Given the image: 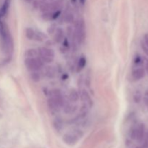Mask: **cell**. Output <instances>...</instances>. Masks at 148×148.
I'll use <instances>...</instances> for the list:
<instances>
[{
    "mask_svg": "<svg viewBox=\"0 0 148 148\" xmlns=\"http://www.w3.org/2000/svg\"><path fill=\"white\" fill-rule=\"evenodd\" d=\"M75 36L79 43H83L85 38V25L82 20L77 21L75 24Z\"/></svg>",
    "mask_w": 148,
    "mask_h": 148,
    "instance_id": "obj_3",
    "label": "cell"
},
{
    "mask_svg": "<svg viewBox=\"0 0 148 148\" xmlns=\"http://www.w3.org/2000/svg\"><path fill=\"white\" fill-rule=\"evenodd\" d=\"M145 73L146 72L144 68L139 67L133 70L132 73V77L134 81H138L144 77Z\"/></svg>",
    "mask_w": 148,
    "mask_h": 148,
    "instance_id": "obj_7",
    "label": "cell"
},
{
    "mask_svg": "<svg viewBox=\"0 0 148 148\" xmlns=\"http://www.w3.org/2000/svg\"><path fill=\"white\" fill-rule=\"evenodd\" d=\"M64 36V32L61 28H57L56 30V34L54 36V40L56 43H60L62 40Z\"/></svg>",
    "mask_w": 148,
    "mask_h": 148,
    "instance_id": "obj_10",
    "label": "cell"
},
{
    "mask_svg": "<svg viewBox=\"0 0 148 148\" xmlns=\"http://www.w3.org/2000/svg\"><path fill=\"white\" fill-rule=\"evenodd\" d=\"M77 1V0H72V2H75V1Z\"/></svg>",
    "mask_w": 148,
    "mask_h": 148,
    "instance_id": "obj_29",
    "label": "cell"
},
{
    "mask_svg": "<svg viewBox=\"0 0 148 148\" xmlns=\"http://www.w3.org/2000/svg\"><path fill=\"white\" fill-rule=\"evenodd\" d=\"M143 62V60H142V58L140 56H137L134 59V64H140Z\"/></svg>",
    "mask_w": 148,
    "mask_h": 148,
    "instance_id": "obj_21",
    "label": "cell"
},
{
    "mask_svg": "<svg viewBox=\"0 0 148 148\" xmlns=\"http://www.w3.org/2000/svg\"><path fill=\"white\" fill-rule=\"evenodd\" d=\"M85 1H86V0H79V1H80V3L82 4H84L85 3Z\"/></svg>",
    "mask_w": 148,
    "mask_h": 148,
    "instance_id": "obj_27",
    "label": "cell"
},
{
    "mask_svg": "<svg viewBox=\"0 0 148 148\" xmlns=\"http://www.w3.org/2000/svg\"><path fill=\"white\" fill-rule=\"evenodd\" d=\"M10 0H4V4H3V5L0 8V17H4L7 14V11L9 10V7H10Z\"/></svg>",
    "mask_w": 148,
    "mask_h": 148,
    "instance_id": "obj_8",
    "label": "cell"
},
{
    "mask_svg": "<svg viewBox=\"0 0 148 148\" xmlns=\"http://www.w3.org/2000/svg\"><path fill=\"white\" fill-rule=\"evenodd\" d=\"M134 101L136 103H139L142 100V95H141V92H136L135 94L134 95Z\"/></svg>",
    "mask_w": 148,
    "mask_h": 148,
    "instance_id": "obj_16",
    "label": "cell"
},
{
    "mask_svg": "<svg viewBox=\"0 0 148 148\" xmlns=\"http://www.w3.org/2000/svg\"><path fill=\"white\" fill-rule=\"evenodd\" d=\"M36 33V32H35L33 29L30 28V27L26 29V37H27L29 40H34Z\"/></svg>",
    "mask_w": 148,
    "mask_h": 148,
    "instance_id": "obj_12",
    "label": "cell"
},
{
    "mask_svg": "<svg viewBox=\"0 0 148 148\" xmlns=\"http://www.w3.org/2000/svg\"><path fill=\"white\" fill-rule=\"evenodd\" d=\"M48 104H49V106L50 108V109L52 110V111H57L59 107H60L59 104L58 103V102L56 101V99L53 97H52L51 98H50L49 100Z\"/></svg>",
    "mask_w": 148,
    "mask_h": 148,
    "instance_id": "obj_9",
    "label": "cell"
},
{
    "mask_svg": "<svg viewBox=\"0 0 148 148\" xmlns=\"http://www.w3.org/2000/svg\"><path fill=\"white\" fill-rule=\"evenodd\" d=\"M145 96L147 97V98H148V89L146 90L145 92Z\"/></svg>",
    "mask_w": 148,
    "mask_h": 148,
    "instance_id": "obj_26",
    "label": "cell"
},
{
    "mask_svg": "<svg viewBox=\"0 0 148 148\" xmlns=\"http://www.w3.org/2000/svg\"><path fill=\"white\" fill-rule=\"evenodd\" d=\"M1 17H0V36H1V38L3 41L4 48L9 51L10 49H11L12 46V39L10 38V35L9 33L8 30L6 27L5 25L1 21Z\"/></svg>",
    "mask_w": 148,
    "mask_h": 148,
    "instance_id": "obj_1",
    "label": "cell"
},
{
    "mask_svg": "<svg viewBox=\"0 0 148 148\" xmlns=\"http://www.w3.org/2000/svg\"><path fill=\"white\" fill-rule=\"evenodd\" d=\"M38 54L40 56V59L43 62L50 63L54 59V51L49 48H40L38 50Z\"/></svg>",
    "mask_w": 148,
    "mask_h": 148,
    "instance_id": "obj_4",
    "label": "cell"
},
{
    "mask_svg": "<svg viewBox=\"0 0 148 148\" xmlns=\"http://www.w3.org/2000/svg\"><path fill=\"white\" fill-rule=\"evenodd\" d=\"M137 148H148V130L146 131L143 143L141 146L137 147Z\"/></svg>",
    "mask_w": 148,
    "mask_h": 148,
    "instance_id": "obj_14",
    "label": "cell"
},
{
    "mask_svg": "<svg viewBox=\"0 0 148 148\" xmlns=\"http://www.w3.org/2000/svg\"><path fill=\"white\" fill-rule=\"evenodd\" d=\"M54 69H53V67L49 66V67H48L47 69H46V75H47L49 77H53L54 76Z\"/></svg>",
    "mask_w": 148,
    "mask_h": 148,
    "instance_id": "obj_17",
    "label": "cell"
},
{
    "mask_svg": "<svg viewBox=\"0 0 148 148\" xmlns=\"http://www.w3.org/2000/svg\"><path fill=\"white\" fill-rule=\"evenodd\" d=\"M69 98L73 102H75V101H77L78 98H79V96H78V93L77 92L76 90L71 91L70 94H69Z\"/></svg>",
    "mask_w": 148,
    "mask_h": 148,
    "instance_id": "obj_13",
    "label": "cell"
},
{
    "mask_svg": "<svg viewBox=\"0 0 148 148\" xmlns=\"http://www.w3.org/2000/svg\"><path fill=\"white\" fill-rule=\"evenodd\" d=\"M144 43L148 46V33H146L144 36Z\"/></svg>",
    "mask_w": 148,
    "mask_h": 148,
    "instance_id": "obj_24",
    "label": "cell"
},
{
    "mask_svg": "<svg viewBox=\"0 0 148 148\" xmlns=\"http://www.w3.org/2000/svg\"><path fill=\"white\" fill-rule=\"evenodd\" d=\"M82 134L79 132H73L66 133L63 137V140L65 143L69 145H72L77 143L78 140L80 139Z\"/></svg>",
    "mask_w": 148,
    "mask_h": 148,
    "instance_id": "obj_5",
    "label": "cell"
},
{
    "mask_svg": "<svg viewBox=\"0 0 148 148\" xmlns=\"http://www.w3.org/2000/svg\"><path fill=\"white\" fill-rule=\"evenodd\" d=\"M143 102H144L145 105L148 108V98L147 97L144 96V98H143Z\"/></svg>",
    "mask_w": 148,
    "mask_h": 148,
    "instance_id": "obj_25",
    "label": "cell"
},
{
    "mask_svg": "<svg viewBox=\"0 0 148 148\" xmlns=\"http://www.w3.org/2000/svg\"><path fill=\"white\" fill-rule=\"evenodd\" d=\"M31 78L34 82H38L40 80V75L38 72H33V73L31 74Z\"/></svg>",
    "mask_w": 148,
    "mask_h": 148,
    "instance_id": "obj_18",
    "label": "cell"
},
{
    "mask_svg": "<svg viewBox=\"0 0 148 148\" xmlns=\"http://www.w3.org/2000/svg\"><path fill=\"white\" fill-rule=\"evenodd\" d=\"M38 53V51H37L36 49H30L26 51L25 53V56H26V58H33L36 57Z\"/></svg>",
    "mask_w": 148,
    "mask_h": 148,
    "instance_id": "obj_11",
    "label": "cell"
},
{
    "mask_svg": "<svg viewBox=\"0 0 148 148\" xmlns=\"http://www.w3.org/2000/svg\"><path fill=\"white\" fill-rule=\"evenodd\" d=\"M85 64H86V59L85 57H81L78 63V71H80L81 69H83Z\"/></svg>",
    "mask_w": 148,
    "mask_h": 148,
    "instance_id": "obj_15",
    "label": "cell"
},
{
    "mask_svg": "<svg viewBox=\"0 0 148 148\" xmlns=\"http://www.w3.org/2000/svg\"><path fill=\"white\" fill-rule=\"evenodd\" d=\"M136 130H137V127H134L130 131V136L131 137V139H132V140H135L136 139Z\"/></svg>",
    "mask_w": 148,
    "mask_h": 148,
    "instance_id": "obj_19",
    "label": "cell"
},
{
    "mask_svg": "<svg viewBox=\"0 0 148 148\" xmlns=\"http://www.w3.org/2000/svg\"><path fill=\"white\" fill-rule=\"evenodd\" d=\"M145 70L148 75V59H145Z\"/></svg>",
    "mask_w": 148,
    "mask_h": 148,
    "instance_id": "obj_23",
    "label": "cell"
},
{
    "mask_svg": "<svg viewBox=\"0 0 148 148\" xmlns=\"http://www.w3.org/2000/svg\"><path fill=\"white\" fill-rule=\"evenodd\" d=\"M146 130L145 126L144 124H139L137 127V130H136V139L137 142L141 143L144 140Z\"/></svg>",
    "mask_w": 148,
    "mask_h": 148,
    "instance_id": "obj_6",
    "label": "cell"
},
{
    "mask_svg": "<svg viewBox=\"0 0 148 148\" xmlns=\"http://www.w3.org/2000/svg\"><path fill=\"white\" fill-rule=\"evenodd\" d=\"M25 65L28 70L36 72L41 69L43 66V62L40 58H26Z\"/></svg>",
    "mask_w": 148,
    "mask_h": 148,
    "instance_id": "obj_2",
    "label": "cell"
},
{
    "mask_svg": "<svg viewBox=\"0 0 148 148\" xmlns=\"http://www.w3.org/2000/svg\"><path fill=\"white\" fill-rule=\"evenodd\" d=\"M141 47H142V49L143 50V51L145 52V54L148 56V46L144 43V42L142 41L141 42Z\"/></svg>",
    "mask_w": 148,
    "mask_h": 148,
    "instance_id": "obj_20",
    "label": "cell"
},
{
    "mask_svg": "<svg viewBox=\"0 0 148 148\" xmlns=\"http://www.w3.org/2000/svg\"><path fill=\"white\" fill-rule=\"evenodd\" d=\"M25 1L26 2L30 3V2H31V1H33V0H25Z\"/></svg>",
    "mask_w": 148,
    "mask_h": 148,
    "instance_id": "obj_28",
    "label": "cell"
},
{
    "mask_svg": "<svg viewBox=\"0 0 148 148\" xmlns=\"http://www.w3.org/2000/svg\"><path fill=\"white\" fill-rule=\"evenodd\" d=\"M72 19H73V17H72V15L71 14H68L66 16V17H65V20H66L67 23H70V22H72Z\"/></svg>",
    "mask_w": 148,
    "mask_h": 148,
    "instance_id": "obj_22",
    "label": "cell"
}]
</instances>
